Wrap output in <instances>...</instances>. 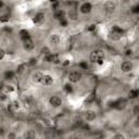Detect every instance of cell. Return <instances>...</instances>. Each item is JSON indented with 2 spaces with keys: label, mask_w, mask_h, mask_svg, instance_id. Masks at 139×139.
<instances>
[{
  "label": "cell",
  "mask_w": 139,
  "mask_h": 139,
  "mask_svg": "<svg viewBox=\"0 0 139 139\" xmlns=\"http://www.w3.org/2000/svg\"><path fill=\"white\" fill-rule=\"evenodd\" d=\"M68 63H70V61H68V60H65V62H64L63 64H64V65L66 66V65H68Z\"/></svg>",
  "instance_id": "36"
},
{
  "label": "cell",
  "mask_w": 139,
  "mask_h": 139,
  "mask_svg": "<svg viewBox=\"0 0 139 139\" xmlns=\"http://www.w3.org/2000/svg\"><path fill=\"white\" fill-rule=\"evenodd\" d=\"M85 117L87 121H94V120L96 118V113L94 112V111H87L86 114H85Z\"/></svg>",
  "instance_id": "13"
},
{
  "label": "cell",
  "mask_w": 139,
  "mask_h": 139,
  "mask_svg": "<svg viewBox=\"0 0 139 139\" xmlns=\"http://www.w3.org/2000/svg\"><path fill=\"white\" fill-rule=\"evenodd\" d=\"M49 103L52 106H54V108H58V106H60L62 104V99L58 96H52L51 98L49 99Z\"/></svg>",
  "instance_id": "4"
},
{
  "label": "cell",
  "mask_w": 139,
  "mask_h": 139,
  "mask_svg": "<svg viewBox=\"0 0 139 139\" xmlns=\"http://www.w3.org/2000/svg\"><path fill=\"white\" fill-rule=\"evenodd\" d=\"M68 15H70V17H71L72 20H76V18H77V14H76L75 11H70Z\"/></svg>",
  "instance_id": "21"
},
{
  "label": "cell",
  "mask_w": 139,
  "mask_h": 139,
  "mask_svg": "<svg viewBox=\"0 0 139 139\" xmlns=\"http://www.w3.org/2000/svg\"><path fill=\"white\" fill-rule=\"evenodd\" d=\"M60 24H61V26H66L67 25V21L65 20V17H62L61 20H60Z\"/></svg>",
  "instance_id": "23"
},
{
  "label": "cell",
  "mask_w": 139,
  "mask_h": 139,
  "mask_svg": "<svg viewBox=\"0 0 139 139\" xmlns=\"http://www.w3.org/2000/svg\"><path fill=\"white\" fill-rule=\"evenodd\" d=\"M133 12H134V13H138V12H139V7H138V6L134 7V9H133Z\"/></svg>",
  "instance_id": "29"
},
{
  "label": "cell",
  "mask_w": 139,
  "mask_h": 139,
  "mask_svg": "<svg viewBox=\"0 0 139 139\" xmlns=\"http://www.w3.org/2000/svg\"><path fill=\"white\" fill-rule=\"evenodd\" d=\"M113 106H115V108L118 109V110H123L125 106H126V100L120 99L117 101H115V102H113Z\"/></svg>",
  "instance_id": "10"
},
{
  "label": "cell",
  "mask_w": 139,
  "mask_h": 139,
  "mask_svg": "<svg viewBox=\"0 0 139 139\" xmlns=\"http://www.w3.org/2000/svg\"><path fill=\"white\" fill-rule=\"evenodd\" d=\"M121 68H122V71L125 72V73L131 72L133 70V63L129 62V61H125V62H123L121 64Z\"/></svg>",
  "instance_id": "7"
},
{
  "label": "cell",
  "mask_w": 139,
  "mask_h": 139,
  "mask_svg": "<svg viewBox=\"0 0 139 139\" xmlns=\"http://www.w3.org/2000/svg\"><path fill=\"white\" fill-rule=\"evenodd\" d=\"M65 90H66L67 92H71V91L73 90V88H72V86H71V85L66 84V85H65Z\"/></svg>",
  "instance_id": "27"
},
{
  "label": "cell",
  "mask_w": 139,
  "mask_h": 139,
  "mask_svg": "<svg viewBox=\"0 0 139 139\" xmlns=\"http://www.w3.org/2000/svg\"><path fill=\"white\" fill-rule=\"evenodd\" d=\"M41 77H43V74H41L40 72H36L32 75V80H33V82H35V83H40Z\"/></svg>",
  "instance_id": "14"
},
{
  "label": "cell",
  "mask_w": 139,
  "mask_h": 139,
  "mask_svg": "<svg viewBox=\"0 0 139 139\" xmlns=\"http://www.w3.org/2000/svg\"><path fill=\"white\" fill-rule=\"evenodd\" d=\"M36 135H35V133H33V132H28L26 134V137L27 138H32V137H35Z\"/></svg>",
  "instance_id": "26"
},
{
  "label": "cell",
  "mask_w": 139,
  "mask_h": 139,
  "mask_svg": "<svg viewBox=\"0 0 139 139\" xmlns=\"http://www.w3.org/2000/svg\"><path fill=\"white\" fill-rule=\"evenodd\" d=\"M104 10L108 13H112L114 11V4L111 3V2H106L104 4Z\"/></svg>",
  "instance_id": "15"
},
{
  "label": "cell",
  "mask_w": 139,
  "mask_h": 139,
  "mask_svg": "<svg viewBox=\"0 0 139 139\" xmlns=\"http://www.w3.org/2000/svg\"><path fill=\"white\" fill-rule=\"evenodd\" d=\"M40 83L44 86H50V85H52V83H53V78L50 75H43V77H41V80H40Z\"/></svg>",
  "instance_id": "5"
},
{
  "label": "cell",
  "mask_w": 139,
  "mask_h": 139,
  "mask_svg": "<svg viewBox=\"0 0 139 139\" xmlns=\"http://www.w3.org/2000/svg\"><path fill=\"white\" fill-rule=\"evenodd\" d=\"M103 59L104 60V52L102 50H95L90 54V61L91 62H97L98 60Z\"/></svg>",
  "instance_id": "2"
},
{
  "label": "cell",
  "mask_w": 139,
  "mask_h": 139,
  "mask_svg": "<svg viewBox=\"0 0 139 139\" xmlns=\"http://www.w3.org/2000/svg\"><path fill=\"white\" fill-rule=\"evenodd\" d=\"M138 112H139V106H138V105H136V106H135V109H134V113H135V114L137 115V114H138Z\"/></svg>",
  "instance_id": "30"
},
{
  "label": "cell",
  "mask_w": 139,
  "mask_h": 139,
  "mask_svg": "<svg viewBox=\"0 0 139 139\" xmlns=\"http://www.w3.org/2000/svg\"><path fill=\"white\" fill-rule=\"evenodd\" d=\"M91 9H92L91 4H90L89 2H85V3L81 7V11H82V13L86 14V13H89V12L91 11Z\"/></svg>",
  "instance_id": "11"
},
{
  "label": "cell",
  "mask_w": 139,
  "mask_h": 139,
  "mask_svg": "<svg viewBox=\"0 0 139 139\" xmlns=\"http://www.w3.org/2000/svg\"><path fill=\"white\" fill-rule=\"evenodd\" d=\"M125 54H126V55H132V54H133V51H132V50H126Z\"/></svg>",
  "instance_id": "32"
},
{
  "label": "cell",
  "mask_w": 139,
  "mask_h": 139,
  "mask_svg": "<svg viewBox=\"0 0 139 139\" xmlns=\"http://www.w3.org/2000/svg\"><path fill=\"white\" fill-rule=\"evenodd\" d=\"M29 63H31V64H36V63H37V60H36V59H32Z\"/></svg>",
  "instance_id": "34"
},
{
  "label": "cell",
  "mask_w": 139,
  "mask_h": 139,
  "mask_svg": "<svg viewBox=\"0 0 139 139\" xmlns=\"http://www.w3.org/2000/svg\"><path fill=\"white\" fill-rule=\"evenodd\" d=\"M24 68H25V64H22V65H20V66L17 67L16 73H17V74H21L23 71H24Z\"/></svg>",
  "instance_id": "22"
},
{
  "label": "cell",
  "mask_w": 139,
  "mask_h": 139,
  "mask_svg": "<svg viewBox=\"0 0 139 139\" xmlns=\"http://www.w3.org/2000/svg\"><path fill=\"white\" fill-rule=\"evenodd\" d=\"M45 60H46V62H53V63H59L60 62L59 55L58 54H51V53L46 55Z\"/></svg>",
  "instance_id": "6"
},
{
  "label": "cell",
  "mask_w": 139,
  "mask_h": 139,
  "mask_svg": "<svg viewBox=\"0 0 139 139\" xmlns=\"http://www.w3.org/2000/svg\"><path fill=\"white\" fill-rule=\"evenodd\" d=\"M62 17H64V12L63 11L58 10L57 12L54 13V18H57V20H61Z\"/></svg>",
  "instance_id": "18"
},
{
  "label": "cell",
  "mask_w": 139,
  "mask_h": 139,
  "mask_svg": "<svg viewBox=\"0 0 139 139\" xmlns=\"http://www.w3.org/2000/svg\"><path fill=\"white\" fill-rule=\"evenodd\" d=\"M9 20H10V15H9V14H4V15L0 16V22H2V23H6Z\"/></svg>",
  "instance_id": "20"
},
{
  "label": "cell",
  "mask_w": 139,
  "mask_h": 139,
  "mask_svg": "<svg viewBox=\"0 0 139 139\" xmlns=\"http://www.w3.org/2000/svg\"><path fill=\"white\" fill-rule=\"evenodd\" d=\"M20 37H21V39H22V40H25V39L31 38V35H29V33H28L27 31L23 29V31L20 32Z\"/></svg>",
  "instance_id": "16"
},
{
  "label": "cell",
  "mask_w": 139,
  "mask_h": 139,
  "mask_svg": "<svg viewBox=\"0 0 139 139\" xmlns=\"http://www.w3.org/2000/svg\"><path fill=\"white\" fill-rule=\"evenodd\" d=\"M82 80V74L78 72H72L68 74V81L72 83H78Z\"/></svg>",
  "instance_id": "3"
},
{
  "label": "cell",
  "mask_w": 139,
  "mask_h": 139,
  "mask_svg": "<svg viewBox=\"0 0 139 139\" xmlns=\"http://www.w3.org/2000/svg\"><path fill=\"white\" fill-rule=\"evenodd\" d=\"M123 34H124V31L121 28V27L114 25L112 27V29H111L110 34H109V38L112 39V40H118L123 36Z\"/></svg>",
  "instance_id": "1"
},
{
  "label": "cell",
  "mask_w": 139,
  "mask_h": 139,
  "mask_svg": "<svg viewBox=\"0 0 139 139\" xmlns=\"http://www.w3.org/2000/svg\"><path fill=\"white\" fill-rule=\"evenodd\" d=\"M92 99H94V95H90L89 99H88V100H86V102H87V103H88V102H90V101H92Z\"/></svg>",
  "instance_id": "33"
},
{
  "label": "cell",
  "mask_w": 139,
  "mask_h": 139,
  "mask_svg": "<svg viewBox=\"0 0 139 139\" xmlns=\"http://www.w3.org/2000/svg\"><path fill=\"white\" fill-rule=\"evenodd\" d=\"M96 29V26L95 25H90V27H88V31L89 32H92V31H95Z\"/></svg>",
  "instance_id": "31"
},
{
  "label": "cell",
  "mask_w": 139,
  "mask_h": 139,
  "mask_svg": "<svg viewBox=\"0 0 139 139\" xmlns=\"http://www.w3.org/2000/svg\"><path fill=\"white\" fill-rule=\"evenodd\" d=\"M1 86H2V85H1V83H0V90L2 89V87H1Z\"/></svg>",
  "instance_id": "38"
},
{
  "label": "cell",
  "mask_w": 139,
  "mask_h": 139,
  "mask_svg": "<svg viewBox=\"0 0 139 139\" xmlns=\"http://www.w3.org/2000/svg\"><path fill=\"white\" fill-rule=\"evenodd\" d=\"M49 41H50V44H52V45H58V44L60 43V37H59V35L52 34L51 36L49 37Z\"/></svg>",
  "instance_id": "12"
},
{
  "label": "cell",
  "mask_w": 139,
  "mask_h": 139,
  "mask_svg": "<svg viewBox=\"0 0 139 139\" xmlns=\"http://www.w3.org/2000/svg\"><path fill=\"white\" fill-rule=\"evenodd\" d=\"M45 21V14L44 13H37V14L35 15V17L33 18V22L35 23V24H43Z\"/></svg>",
  "instance_id": "8"
},
{
  "label": "cell",
  "mask_w": 139,
  "mask_h": 139,
  "mask_svg": "<svg viewBox=\"0 0 139 139\" xmlns=\"http://www.w3.org/2000/svg\"><path fill=\"white\" fill-rule=\"evenodd\" d=\"M7 89H8L9 91H13V88H12V86H8V87H7Z\"/></svg>",
  "instance_id": "35"
},
{
  "label": "cell",
  "mask_w": 139,
  "mask_h": 139,
  "mask_svg": "<svg viewBox=\"0 0 139 139\" xmlns=\"http://www.w3.org/2000/svg\"><path fill=\"white\" fill-rule=\"evenodd\" d=\"M138 95H139V94H138V90H137V89L131 90V91L128 92V97H129L131 99H136L137 97H138Z\"/></svg>",
  "instance_id": "17"
},
{
  "label": "cell",
  "mask_w": 139,
  "mask_h": 139,
  "mask_svg": "<svg viewBox=\"0 0 139 139\" xmlns=\"http://www.w3.org/2000/svg\"><path fill=\"white\" fill-rule=\"evenodd\" d=\"M41 52H43L44 54H46V55H47V54H49L50 50H49L48 48H43V49H41Z\"/></svg>",
  "instance_id": "25"
},
{
  "label": "cell",
  "mask_w": 139,
  "mask_h": 139,
  "mask_svg": "<svg viewBox=\"0 0 139 139\" xmlns=\"http://www.w3.org/2000/svg\"><path fill=\"white\" fill-rule=\"evenodd\" d=\"M80 66L82 68H88V64H87V62H81L80 63Z\"/></svg>",
  "instance_id": "24"
},
{
  "label": "cell",
  "mask_w": 139,
  "mask_h": 139,
  "mask_svg": "<svg viewBox=\"0 0 139 139\" xmlns=\"http://www.w3.org/2000/svg\"><path fill=\"white\" fill-rule=\"evenodd\" d=\"M13 76H14V73L11 72V71L4 73V78H6V80H12Z\"/></svg>",
  "instance_id": "19"
},
{
  "label": "cell",
  "mask_w": 139,
  "mask_h": 139,
  "mask_svg": "<svg viewBox=\"0 0 139 139\" xmlns=\"http://www.w3.org/2000/svg\"><path fill=\"white\" fill-rule=\"evenodd\" d=\"M23 47H24L25 50H32L34 48V41L32 40V38L23 40Z\"/></svg>",
  "instance_id": "9"
},
{
  "label": "cell",
  "mask_w": 139,
  "mask_h": 139,
  "mask_svg": "<svg viewBox=\"0 0 139 139\" xmlns=\"http://www.w3.org/2000/svg\"><path fill=\"white\" fill-rule=\"evenodd\" d=\"M2 4H3V3H2V1H1V0H0V8L2 7Z\"/></svg>",
  "instance_id": "37"
},
{
  "label": "cell",
  "mask_w": 139,
  "mask_h": 139,
  "mask_svg": "<svg viewBox=\"0 0 139 139\" xmlns=\"http://www.w3.org/2000/svg\"><path fill=\"white\" fill-rule=\"evenodd\" d=\"M4 53H6V52H4V50H3V49H0V60L3 59Z\"/></svg>",
  "instance_id": "28"
}]
</instances>
